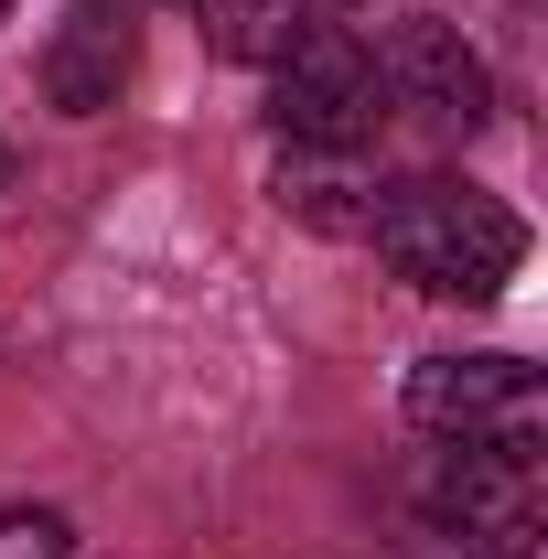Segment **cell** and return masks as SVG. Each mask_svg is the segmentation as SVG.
Wrapping results in <instances>:
<instances>
[{
  "instance_id": "cell-11",
  "label": "cell",
  "mask_w": 548,
  "mask_h": 559,
  "mask_svg": "<svg viewBox=\"0 0 548 559\" xmlns=\"http://www.w3.org/2000/svg\"><path fill=\"white\" fill-rule=\"evenodd\" d=\"M344 11H355V0H344Z\"/></svg>"
},
{
  "instance_id": "cell-9",
  "label": "cell",
  "mask_w": 548,
  "mask_h": 559,
  "mask_svg": "<svg viewBox=\"0 0 548 559\" xmlns=\"http://www.w3.org/2000/svg\"><path fill=\"white\" fill-rule=\"evenodd\" d=\"M0 559H75V538H65L55 506H11L0 516Z\"/></svg>"
},
{
  "instance_id": "cell-10",
  "label": "cell",
  "mask_w": 548,
  "mask_h": 559,
  "mask_svg": "<svg viewBox=\"0 0 548 559\" xmlns=\"http://www.w3.org/2000/svg\"><path fill=\"white\" fill-rule=\"evenodd\" d=\"M0 183H11V151H0Z\"/></svg>"
},
{
  "instance_id": "cell-6",
  "label": "cell",
  "mask_w": 548,
  "mask_h": 559,
  "mask_svg": "<svg viewBox=\"0 0 548 559\" xmlns=\"http://www.w3.org/2000/svg\"><path fill=\"white\" fill-rule=\"evenodd\" d=\"M130 66H140L130 0H65V22H55V44H44V97H55L65 119H108L119 86H130Z\"/></svg>"
},
{
  "instance_id": "cell-3",
  "label": "cell",
  "mask_w": 548,
  "mask_h": 559,
  "mask_svg": "<svg viewBox=\"0 0 548 559\" xmlns=\"http://www.w3.org/2000/svg\"><path fill=\"white\" fill-rule=\"evenodd\" d=\"M409 430L430 441H484V452H538L548 430V388L527 355H419L398 388Z\"/></svg>"
},
{
  "instance_id": "cell-12",
  "label": "cell",
  "mask_w": 548,
  "mask_h": 559,
  "mask_svg": "<svg viewBox=\"0 0 548 559\" xmlns=\"http://www.w3.org/2000/svg\"><path fill=\"white\" fill-rule=\"evenodd\" d=\"M0 11H11V0H0Z\"/></svg>"
},
{
  "instance_id": "cell-1",
  "label": "cell",
  "mask_w": 548,
  "mask_h": 559,
  "mask_svg": "<svg viewBox=\"0 0 548 559\" xmlns=\"http://www.w3.org/2000/svg\"><path fill=\"white\" fill-rule=\"evenodd\" d=\"M377 259L430 290V301H495L505 280L527 270V226L516 205H495L484 183H452V173H419V183H388L377 215H366Z\"/></svg>"
},
{
  "instance_id": "cell-4",
  "label": "cell",
  "mask_w": 548,
  "mask_h": 559,
  "mask_svg": "<svg viewBox=\"0 0 548 559\" xmlns=\"http://www.w3.org/2000/svg\"><path fill=\"white\" fill-rule=\"evenodd\" d=\"M430 527H452L463 549L484 559H538V452H484V441H452L430 463Z\"/></svg>"
},
{
  "instance_id": "cell-5",
  "label": "cell",
  "mask_w": 548,
  "mask_h": 559,
  "mask_svg": "<svg viewBox=\"0 0 548 559\" xmlns=\"http://www.w3.org/2000/svg\"><path fill=\"white\" fill-rule=\"evenodd\" d=\"M377 75H388V108H409L430 130H484L495 119V75L463 44V22H441V11H398L377 33Z\"/></svg>"
},
{
  "instance_id": "cell-2",
  "label": "cell",
  "mask_w": 548,
  "mask_h": 559,
  "mask_svg": "<svg viewBox=\"0 0 548 559\" xmlns=\"http://www.w3.org/2000/svg\"><path fill=\"white\" fill-rule=\"evenodd\" d=\"M270 119L290 151H366L388 130V75H377V44L344 33V22H301L270 55Z\"/></svg>"
},
{
  "instance_id": "cell-8",
  "label": "cell",
  "mask_w": 548,
  "mask_h": 559,
  "mask_svg": "<svg viewBox=\"0 0 548 559\" xmlns=\"http://www.w3.org/2000/svg\"><path fill=\"white\" fill-rule=\"evenodd\" d=\"M290 33H301V0H205V44L226 66H270Z\"/></svg>"
},
{
  "instance_id": "cell-7",
  "label": "cell",
  "mask_w": 548,
  "mask_h": 559,
  "mask_svg": "<svg viewBox=\"0 0 548 559\" xmlns=\"http://www.w3.org/2000/svg\"><path fill=\"white\" fill-rule=\"evenodd\" d=\"M270 205L290 215V226H312V237H366V215H377V183L355 173V151H279Z\"/></svg>"
}]
</instances>
